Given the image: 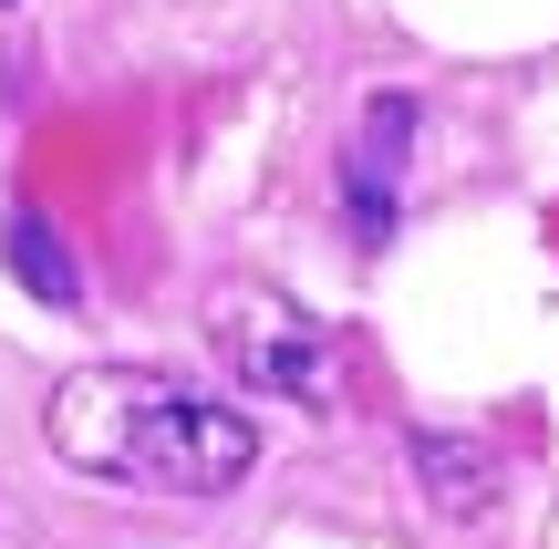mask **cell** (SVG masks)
I'll use <instances>...</instances> for the list:
<instances>
[{
	"instance_id": "obj_1",
	"label": "cell",
	"mask_w": 559,
	"mask_h": 549,
	"mask_svg": "<svg viewBox=\"0 0 559 549\" xmlns=\"http://www.w3.org/2000/svg\"><path fill=\"white\" fill-rule=\"evenodd\" d=\"M41 435L73 477L124 498H228L260 467V415L177 384L156 363H83L52 384Z\"/></svg>"
},
{
	"instance_id": "obj_2",
	"label": "cell",
	"mask_w": 559,
	"mask_h": 549,
	"mask_svg": "<svg viewBox=\"0 0 559 549\" xmlns=\"http://www.w3.org/2000/svg\"><path fill=\"white\" fill-rule=\"evenodd\" d=\"M207 353H218L249 394H270V405H332V332H321L290 290L228 281L218 301H207Z\"/></svg>"
},
{
	"instance_id": "obj_3",
	"label": "cell",
	"mask_w": 559,
	"mask_h": 549,
	"mask_svg": "<svg viewBox=\"0 0 559 549\" xmlns=\"http://www.w3.org/2000/svg\"><path fill=\"white\" fill-rule=\"evenodd\" d=\"M404 156H415V104L373 94L362 104V135L342 156V218L362 249H394V207H404Z\"/></svg>"
},
{
	"instance_id": "obj_4",
	"label": "cell",
	"mask_w": 559,
	"mask_h": 549,
	"mask_svg": "<svg viewBox=\"0 0 559 549\" xmlns=\"http://www.w3.org/2000/svg\"><path fill=\"white\" fill-rule=\"evenodd\" d=\"M404 467H415V488H425V509L436 518H487L508 498V467H498V446H477V435H404Z\"/></svg>"
},
{
	"instance_id": "obj_5",
	"label": "cell",
	"mask_w": 559,
	"mask_h": 549,
	"mask_svg": "<svg viewBox=\"0 0 559 549\" xmlns=\"http://www.w3.org/2000/svg\"><path fill=\"white\" fill-rule=\"evenodd\" d=\"M0 249H11V281L32 290L41 311H73L83 301V281H73V260H62V239H52L41 207H11V218H0Z\"/></svg>"
}]
</instances>
